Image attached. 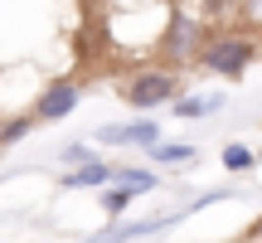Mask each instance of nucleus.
I'll use <instances>...</instances> for the list:
<instances>
[{
    "mask_svg": "<svg viewBox=\"0 0 262 243\" xmlns=\"http://www.w3.org/2000/svg\"><path fill=\"white\" fill-rule=\"evenodd\" d=\"M257 54H262V39L253 29H214L204 54H199V68L224 78V83H243L248 68L257 64Z\"/></svg>",
    "mask_w": 262,
    "mask_h": 243,
    "instance_id": "nucleus-1",
    "label": "nucleus"
},
{
    "mask_svg": "<svg viewBox=\"0 0 262 243\" xmlns=\"http://www.w3.org/2000/svg\"><path fill=\"white\" fill-rule=\"evenodd\" d=\"M117 93H122V103L136 117H150V112H160V107L170 112V107L185 97L180 93V73L165 68V64H146V68H136V73H126Z\"/></svg>",
    "mask_w": 262,
    "mask_h": 243,
    "instance_id": "nucleus-2",
    "label": "nucleus"
},
{
    "mask_svg": "<svg viewBox=\"0 0 262 243\" xmlns=\"http://www.w3.org/2000/svg\"><path fill=\"white\" fill-rule=\"evenodd\" d=\"M209 34L214 29L204 25V15H189V10H170L165 29H160V64L165 68H199V54H204Z\"/></svg>",
    "mask_w": 262,
    "mask_h": 243,
    "instance_id": "nucleus-3",
    "label": "nucleus"
},
{
    "mask_svg": "<svg viewBox=\"0 0 262 243\" xmlns=\"http://www.w3.org/2000/svg\"><path fill=\"white\" fill-rule=\"evenodd\" d=\"M93 141L97 146H117V151H131V146H156V141H165L160 136V121L156 117H131V121H102V127L93 131Z\"/></svg>",
    "mask_w": 262,
    "mask_h": 243,
    "instance_id": "nucleus-4",
    "label": "nucleus"
},
{
    "mask_svg": "<svg viewBox=\"0 0 262 243\" xmlns=\"http://www.w3.org/2000/svg\"><path fill=\"white\" fill-rule=\"evenodd\" d=\"M78 103H83V83H78V78H49L44 93H39V103H34V117L54 127V121H68V117H73Z\"/></svg>",
    "mask_w": 262,
    "mask_h": 243,
    "instance_id": "nucleus-5",
    "label": "nucleus"
},
{
    "mask_svg": "<svg viewBox=\"0 0 262 243\" xmlns=\"http://www.w3.org/2000/svg\"><path fill=\"white\" fill-rule=\"evenodd\" d=\"M117 180V160H107V156H97V160H88V166H78V170H63V180H58V190H93V195H102L107 185Z\"/></svg>",
    "mask_w": 262,
    "mask_h": 243,
    "instance_id": "nucleus-6",
    "label": "nucleus"
},
{
    "mask_svg": "<svg viewBox=\"0 0 262 243\" xmlns=\"http://www.w3.org/2000/svg\"><path fill=\"white\" fill-rule=\"evenodd\" d=\"M224 103L228 97L219 93V88H209V93H185L175 107H170V117H180V121H199V117H219L224 112Z\"/></svg>",
    "mask_w": 262,
    "mask_h": 243,
    "instance_id": "nucleus-7",
    "label": "nucleus"
},
{
    "mask_svg": "<svg viewBox=\"0 0 262 243\" xmlns=\"http://www.w3.org/2000/svg\"><path fill=\"white\" fill-rule=\"evenodd\" d=\"M117 190H126L131 199H141V195H156L160 190V170L156 166H117V180H112Z\"/></svg>",
    "mask_w": 262,
    "mask_h": 243,
    "instance_id": "nucleus-8",
    "label": "nucleus"
},
{
    "mask_svg": "<svg viewBox=\"0 0 262 243\" xmlns=\"http://www.w3.org/2000/svg\"><path fill=\"white\" fill-rule=\"evenodd\" d=\"M146 156H150V166H160V170H180V166H194L199 160V146L194 141H156Z\"/></svg>",
    "mask_w": 262,
    "mask_h": 243,
    "instance_id": "nucleus-9",
    "label": "nucleus"
},
{
    "mask_svg": "<svg viewBox=\"0 0 262 243\" xmlns=\"http://www.w3.org/2000/svg\"><path fill=\"white\" fill-rule=\"evenodd\" d=\"M34 127H39L34 112H10L5 121H0V146H19V141H25Z\"/></svg>",
    "mask_w": 262,
    "mask_h": 243,
    "instance_id": "nucleus-10",
    "label": "nucleus"
},
{
    "mask_svg": "<svg viewBox=\"0 0 262 243\" xmlns=\"http://www.w3.org/2000/svg\"><path fill=\"white\" fill-rule=\"evenodd\" d=\"M219 160H224L228 175H243V170H253V166H257V151H253V146H243V141H228V146L219 151Z\"/></svg>",
    "mask_w": 262,
    "mask_h": 243,
    "instance_id": "nucleus-11",
    "label": "nucleus"
},
{
    "mask_svg": "<svg viewBox=\"0 0 262 243\" xmlns=\"http://www.w3.org/2000/svg\"><path fill=\"white\" fill-rule=\"evenodd\" d=\"M102 151H97V141H68L63 151H58V160H63L68 170H78V166H88V160H97Z\"/></svg>",
    "mask_w": 262,
    "mask_h": 243,
    "instance_id": "nucleus-12",
    "label": "nucleus"
},
{
    "mask_svg": "<svg viewBox=\"0 0 262 243\" xmlns=\"http://www.w3.org/2000/svg\"><path fill=\"white\" fill-rule=\"evenodd\" d=\"M97 205H102V214H107V219H117V214H126V209L136 205V199H131L126 190H117V185H107L102 195H97Z\"/></svg>",
    "mask_w": 262,
    "mask_h": 243,
    "instance_id": "nucleus-13",
    "label": "nucleus"
},
{
    "mask_svg": "<svg viewBox=\"0 0 262 243\" xmlns=\"http://www.w3.org/2000/svg\"><path fill=\"white\" fill-rule=\"evenodd\" d=\"M243 10H248L253 19H262V0H243Z\"/></svg>",
    "mask_w": 262,
    "mask_h": 243,
    "instance_id": "nucleus-14",
    "label": "nucleus"
},
{
    "mask_svg": "<svg viewBox=\"0 0 262 243\" xmlns=\"http://www.w3.org/2000/svg\"><path fill=\"white\" fill-rule=\"evenodd\" d=\"M253 238H257V243H262V219H257V224H253Z\"/></svg>",
    "mask_w": 262,
    "mask_h": 243,
    "instance_id": "nucleus-15",
    "label": "nucleus"
},
{
    "mask_svg": "<svg viewBox=\"0 0 262 243\" xmlns=\"http://www.w3.org/2000/svg\"><path fill=\"white\" fill-rule=\"evenodd\" d=\"M83 243H102V234H88V238H83Z\"/></svg>",
    "mask_w": 262,
    "mask_h": 243,
    "instance_id": "nucleus-16",
    "label": "nucleus"
},
{
    "mask_svg": "<svg viewBox=\"0 0 262 243\" xmlns=\"http://www.w3.org/2000/svg\"><path fill=\"white\" fill-rule=\"evenodd\" d=\"M248 243H257V238H248Z\"/></svg>",
    "mask_w": 262,
    "mask_h": 243,
    "instance_id": "nucleus-17",
    "label": "nucleus"
},
{
    "mask_svg": "<svg viewBox=\"0 0 262 243\" xmlns=\"http://www.w3.org/2000/svg\"><path fill=\"white\" fill-rule=\"evenodd\" d=\"M0 151H5V146H0Z\"/></svg>",
    "mask_w": 262,
    "mask_h": 243,
    "instance_id": "nucleus-18",
    "label": "nucleus"
},
{
    "mask_svg": "<svg viewBox=\"0 0 262 243\" xmlns=\"http://www.w3.org/2000/svg\"><path fill=\"white\" fill-rule=\"evenodd\" d=\"M257 39H262V34H257Z\"/></svg>",
    "mask_w": 262,
    "mask_h": 243,
    "instance_id": "nucleus-19",
    "label": "nucleus"
}]
</instances>
